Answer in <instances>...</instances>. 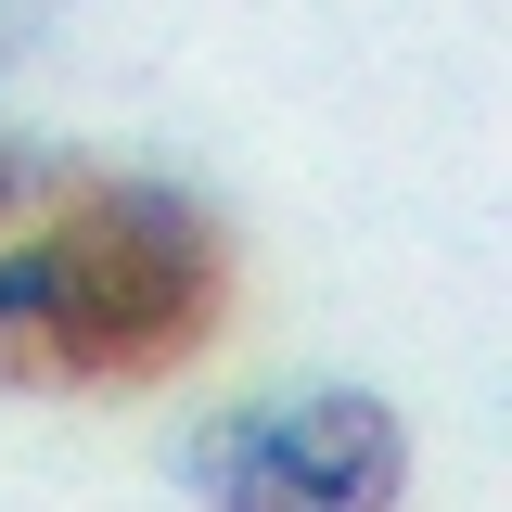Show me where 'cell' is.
Masks as SVG:
<instances>
[{"mask_svg": "<svg viewBox=\"0 0 512 512\" xmlns=\"http://www.w3.org/2000/svg\"><path fill=\"white\" fill-rule=\"evenodd\" d=\"M231 308V231L90 154H0V384H128Z\"/></svg>", "mask_w": 512, "mask_h": 512, "instance_id": "1", "label": "cell"}, {"mask_svg": "<svg viewBox=\"0 0 512 512\" xmlns=\"http://www.w3.org/2000/svg\"><path fill=\"white\" fill-rule=\"evenodd\" d=\"M180 487L205 512H397L410 487V423L359 384L256 397L180 436Z\"/></svg>", "mask_w": 512, "mask_h": 512, "instance_id": "2", "label": "cell"}]
</instances>
